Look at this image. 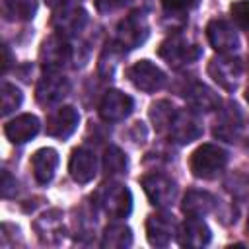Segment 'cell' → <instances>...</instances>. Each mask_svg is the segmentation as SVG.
Wrapping results in <instances>:
<instances>
[{
  "label": "cell",
  "mask_w": 249,
  "mask_h": 249,
  "mask_svg": "<svg viewBox=\"0 0 249 249\" xmlns=\"http://www.w3.org/2000/svg\"><path fill=\"white\" fill-rule=\"evenodd\" d=\"M214 204H216V198L210 193L193 189L185 195L181 210L187 214V218H202L214 208Z\"/></svg>",
  "instance_id": "21"
},
{
  "label": "cell",
  "mask_w": 249,
  "mask_h": 249,
  "mask_svg": "<svg viewBox=\"0 0 249 249\" xmlns=\"http://www.w3.org/2000/svg\"><path fill=\"white\" fill-rule=\"evenodd\" d=\"M18 193V181L4 169L2 171V196L4 198H10V196H14Z\"/></svg>",
  "instance_id": "31"
},
{
  "label": "cell",
  "mask_w": 249,
  "mask_h": 249,
  "mask_svg": "<svg viewBox=\"0 0 249 249\" xmlns=\"http://www.w3.org/2000/svg\"><path fill=\"white\" fill-rule=\"evenodd\" d=\"M37 10V0H2L6 19H31Z\"/></svg>",
  "instance_id": "24"
},
{
  "label": "cell",
  "mask_w": 249,
  "mask_h": 249,
  "mask_svg": "<svg viewBox=\"0 0 249 249\" xmlns=\"http://www.w3.org/2000/svg\"><path fill=\"white\" fill-rule=\"evenodd\" d=\"M119 43H113V45H107V49L103 51L101 58H99V74L105 78V80H111L113 74H115V68L123 56V47L117 49Z\"/></svg>",
  "instance_id": "27"
},
{
  "label": "cell",
  "mask_w": 249,
  "mask_h": 249,
  "mask_svg": "<svg viewBox=\"0 0 249 249\" xmlns=\"http://www.w3.org/2000/svg\"><path fill=\"white\" fill-rule=\"evenodd\" d=\"M130 2L132 0H95V6L99 12H113V10H119Z\"/></svg>",
  "instance_id": "32"
},
{
  "label": "cell",
  "mask_w": 249,
  "mask_h": 249,
  "mask_svg": "<svg viewBox=\"0 0 249 249\" xmlns=\"http://www.w3.org/2000/svg\"><path fill=\"white\" fill-rule=\"evenodd\" d=\"M56 167H58V152L54 148H39L31 156V171L39 185L51 183Z\"/></svg>",
  "instance_id": "19"
},
{
  "label": "cell",
  "mask_w": 249,
  "mask_h": 249,
  "mask_svg": "<svg viewBox=\"0 0 249 249\" xmlns=\"http://www.w3.org/2000/svg\"><path fill=\"white\" fill-rule=\"evenodd\" d=\"M146 196L154 206H169L177 196V183L165 173H148L142 177Z\"/></svg>",
  "instance_id": "5"
},
{
  "label": "cell",
  "mask_w": 249,
  "mask_h": 249,
  "mask_svg": "<svg viewBox=\"0 0 249 249\" xmlns=\"http://www.w3.org/2000/svg\"><path fill=\"white\" fill-rule=\"evenodd\" d=\"M132 245V231L124 224H111L105 228L101 237V247L109 249H124Z\"/></svg>",
  "instance_id": "23"
},
{
  "label": "cell",
  "mask_w": 249,
  "mask_h": 249,
  "mask_svg": "<svg viewBox=\"0 0 249 249\" xmlns=\"http://www.w3.org/2000/svg\"><path fill=\"white\" fill-rule=\"evenodd\" d=\"M158 54H160L163 60H167L169 66L179 68V66H183V64H189V62H193V60H196V58L200 56V47L195 45L189 37H185V35H181V33H175V35L167 37V39L160 45Z\"/></svg>",
  "instance_id": "3"
},
{
  "label": "cell",
  "mask_w": 249,
  "mask_h": 249,
  "mask_svg": "<svg viewBox=\"0 0 249 249\" xmlns=\"http://www.w3.org/2000/svg\"><path fill=\"white\" fill-rule=\"evenodd\" d=\"M132 107H134V101L130 95L119 89H109L99 103V115L107 123H119L132 113Z\"/></svg>",
  "instance_id": "11"
},
{
  "label": "cell",
  "mask_w": 249,
  "mask_h": 249,
  "mask_svg": "<svg viewBox=\"0 0 249 249\" xmlns=\"http://www.w3.org/2000/svg\"><path fill=\"white\" fill-rule=\"evenodd\" d=\"M39 128H41L39 119L31 113H23V115H18L16 119H12L10 123H6L4 134L14 144H25L37 136Z\"/></svg>",
  "instance_id": "17"
},
{
  "label": "cell",
  "mask_w": 249,
  "mask_h": 249,
  "mask_svg": "<svg viewBox=\"0 0 249 249\" xmlns=\"http://www.w3.org/2000/svg\"><path fill=\"white\" fill-rule=\"evenodd\" d=\"M185 97L191 103V107L196 111H212V109H218L220 105V97L204 84H193L185 91Z\"/></svg>",
  "instance_id": "22"
},
{
  "label": "cell",
  "mask_w": 249,
  "mask_h": 249,
  "mask_svg": "<svg viewBox=\"0 0 249 249\" xmlns=\"http://www.w3.org/2000/svg\"><path fill=\"white\" fill-rule=\"evenodd\" d=\"M39 58H41V66L45 68V72H58L70 58V47L64 41V37L51 35L49 39L43 41Z\"/></svg>",
  "instance_id": "10"
},
{
  "label": "cell",
  "mask_w": 249,
  "mask_h": 249,
  "mask_svg": "<svg viewBox=\"0 0 249 249\" xmlns=\"http://www.w3.org/2000/svg\"><path fill=\"white\" fill-rule=\"evenodd\" d=\"M148 23L140 12L126 16L117 27V43L123 49H136L148 39Z\"/></svg>",
  "instance_id": "8"
},
{
  "label": "cell",
  "mask_w": 249,
  "mask_h": 249,
  "mask_svg": "<svg viewBox=\"0 0 249 249\" xmlns=\"http://www.w3.org/2000/svg\"><path fill=\"white\" fill-rule=\"evenodd\" d=\"M126 76L134 84V88H138L140 91H146V93H154V91H158V89H161L165 86V74H163V70L158 68L150 60H138V62H134L126 70Z\"/></svg>",
  "instance_id": "4"
},
{
  "label": "cell",
  "mask_w": 249,
  "mask_h": 249,
  "mask_svg": "<svg viewBox=\"0 0 249 249\" xmlns=\"http://www.w3.org/2000/svg\"><path fill=\"white\" fill-rule=\"evenodd\" d=\"M4 56H6V62H4V72H6L8 66H10V51H8V45H4Z\"/></svg>",
  "instance_id": "33"
},
{
  "label": "cell",
  "mask_w": 249,
  "mask_h": 249,
  "mask_svg": "<svg viewBox=\"0 0 249 249\" xmlns=\"http://www.w3.org/2000/svg\"><path fill=\"white\" fill-rule=\"evenodd\" d=\"M70 91V82L56 74V72H47L35 89V97L41 105H54L58 101H62V97Z\"/></svg>",
  "instance_id": "13"
},
{
  "label": "cell",
  "mask_w": 249,
  "mask_h": 249,
  "mask_svg": "<svg viewBox=\"0 0 249 249\" xmlns=\"http://www.w3.org/2000/svg\"><path fill=\"white\" fill-rule=\"evenodd\" d=\"M161 4L167 12H189L198 4V0H161Z\"/></svg>",
  "instance_id": "30"
},
{
  "label": "cell",
  "mask_w": 249,
  "mask_h": 249,
  "mask_svg": "<svg viewBox=\"0 0 249 249\" xmlns=\"http://www.w3.org/2000/svg\"><path fill=\"white\" fill-rule=\"evenodd\" d=\"M245 99H247V103H249V88H247V91H245Z\"/></svg>",
  "instance_id": "34"
},
{
  "label": "cell",
  "mask_w": 249,
  "mask_h": 249,
  "mask_svg": "<svg viewBox=\"0 0 249 249\" xmlns=\"http://www.w3.org/2000/svg\"><path fill=\"white\" fill-rule=\"evenodd\" d=\"M33 230L37 233V237L41 239V243L47 245H56L62 241L64 230H62V212L53 208L43 212L35 222H33Z\"/></svg>",
  "instance_id": "15"
},
{
  "label": "cell",
  "mask_w": 249,
  "mask_h": 249,
  "mask_svg": "<svg viewBox=\"0 0 249 249\" xmlns=\"http://www.w3.org/2000/svg\"><path fill=\"white\" fill-rule=\"evenodd\" d=\"M206 37H208V43L222 54H228L239 49L237 31L226 19H212L206 25Z\"/></svg>",
  "instance_id": "12"
},
{
  "label": "cell",
  "mask_w": 249,
  "mask_h": 249,
  "mask_svg": "<svg viewBox=\"0 0 249 249\" xmlns=\"http://www.w3.org/2000/svg\"><path fill=\"white\" fill-rule=\"evenodd\" d=\"M68 171L76 183H89L97 173V158L88 148H76L68 161Z\"/></svg>",
  "instance_id": "16"
},
{
  "label": "cell",
  "mask_w": 249,
  "mask_h": 249,
  "mask_svg": "<svg viewBox=\"0 0 249 249\" xmlns=\"http://www.w3.org/2000/svg\"><path fill=\"white\" fill-rule=\"evenodd\" d=\"M93 200L109 218H126L132 210V195L121 183L101 185L93 195Z\"/></svg>",
  "instance_id": "2"
},
{
  "label": "cell",
  "mask_w": 249,
  "mask_h": 249,
  "mask_svg": "<svg viewBox=\"0 0 249 249\" xmlns=\"http://www.w3.org/2000/svg\"><path fill=\"white\" fill-rule=\"evenodd\" d=\"M177 222L173 218V214L169 212H158L148 216L146 220V235L150 245L154 247H165L173 235H177Z\"/></svg>",
  "instance_id": "9"
},
{
  "label": "cell",
  "mask_w": 249,
  "mask_h": 249,
  "mask_svg": "<svg viewBox=\"0 0 249 249\" xmlns=\"http://www.w3.org/2000/svg\"><path fill=\"white\" fill-rule=\"evenodd\" d=\"M175 111L177 109L169 101H158V103H154L152 109H150V119L154 123V128L158 132H165L167 126H169V123H171V119H173V115H175Z\"/></svg>",
  "instance_id": "26"
},
{
  "label": "cell",
  "mask_w": 249,
  "mask_h": 249,
  "mask_svg": "<svg viewBox=\"0 0 249 249\" xmlns=\"http://www.w3.org/2000/svg\"><path fill=\"white\" fill-rule=\"evenodd\" d=\"M126 165H128V161H126V156L123 154L121 148L109 146L105 150V156H103V171H105V175H109V177L123 175V173H126Z\"/></svg>",
  "instance_id": "25"
},
{
  "label": "cell",
  "mask_w": 249,
  "mask_h": 249,
  "mask_svg": "<svg viewBox=\"0 0 249 249\" xmlns=\"http://www.w3.org/2000/svg\"><path fill=\"white\" fill-rule=\"evenodd\" d=\"M247 231H249V220H247Z\"/></svg>",
  "instance_id": "35"
},
{
  "label": "cell",
  "mask_w": 249,
  "mask_h": 249,
  "mask_svg": "<svg viewBox=\"0 0 249 249\" xmlns=\"http://www.w3.org/2000/svg\"><path fill=\"white\" fill-rule=\"evenodd\" d=\"M230 12H231V18L237 23V27L249 35V0H235L230 6Z\"/></svg>",
  "instance_id": "29"
},
{
  "label": "cell",
  "mask_w": 249,
  "mask_h": 249,
  "mask_svg": "<svg viewBox=\"0 0 249 249\" xmlns=\"http://www.w3.org/2000/svg\"><path fill=\"white\" fill-rule=\"evenodd\" d=\"M167 134L177 144H189L202 134V124L193 111H187V109L175 111L169 126H167Z\"/></svg>",
  "instance_id": "7"
},
{
  "label": "cell",
  "mask_w": 249,
  "mask_h": 249,
  "mask_svg": "<svg viewBox=\"0 0 249 249\" xmlns=\"http://www.w3.org/2000/svg\"><path fill=\"white\" fill-rule=\"evenodd\" d=\"M226 163L228 154L216 144H202L189 158V167L198 179H214L226 167Z\"/></svg>",
  "instance_id": "1"
},
{
  "label": "cell",
  "mask_w": 249,
  "mask_h": 249,
  "mask_svg": "<svg viewBox=\"0 0 249 249\" xmlns=\"http://www.w3.org/2000/svg\"><path fill=\"white\" fill-rule=\"evenodd\" d=\"M78 121H80V115L74 107L70 105H62L58 107L56 111H53L49 117H47V134L49 136H54V138H60V140H66L78 126Z\"/></svg>",
  "instance_id": "14"
},
{
  "label": "cell",
  "mask_w": 249,
  "mask_h": 249,
  "mask_svg": "<svg viewBox=\"0 0 249 249\" xmlns=\"http://www.w3.org/2000/svg\"><path fill=\"white\" fill-rule=\"evenodd\" d=\"M86 12L80 10L78 6H72V4H62L60 2V10L54 12V18H53V23L54 27L58 29V33H74V31H80L86 23Z\"/></svg>",
  "instance_id": "20"
},
{
  "label": "cell",
  "mask_w": 249,
  "mask_h": 249,
  "mask_svg": "<svg viewBox=\"0 0 249 249\" xmlns=\"http://www.w3.org/2000/svg\"><path fill=\"white\" fill-rule=\"evenodd\" d=\"M210 228L202 218H187L177 228V243L183 247H204L210 243Z\"/></svg>",
  "instance_id": "18"
},
{
  "label": "cell",
  "mask_w": 249,
  "mask_h": 249,
  "mask_svg": "<svg viewBox=\"0 0 249 249\" xmlns=\"http://www.w3.org/2000/svg\"><path fill=\"white\" fill-rule=\"evenodd\" d=\"M241 62L239 58H233V56H228V54H220V56H214L208 64V74L214 78V82L228 89V91H233L239 84V78H241Z\"/></svg>",
  "instance_id": "6"
},
{
  "label": "cell",
  "mask_w": 249,
  "mask_h": 249,
  "mask_svg": "<svg viewBox=\"0 0 249 249\" xmlns=\"http://www.w3.org/2000/svg\"><path fill=\"white\" fill-rule=\"evenodd\" d=\"M23 101V95L21 91L14 86V84H8L4 82L2 84V89H0V105H2V115H10L12 111H16Z\"/></svg>",
  "instance_id": "28"
}]
</instances>
